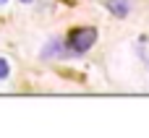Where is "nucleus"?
I'll return each instance as SVG.
<instances>
[{"mask_svg": "<svg viewBox=\"0 0 149 138\" xmlns=\"http://www.w3.org/2000/svg\"><path fill=\"white\" fill-rule=\"evenodd\" d=\"M94 42H97V29H94V26H79V29H73V31L68 34L65 47H68V52H73V55H84Z\"/></svg>", "mask_w": 149, "mask_h": 138, "instance_id": "1", "label": "nucleus"}, {"mask_svg": "<svg viewBox=\"0 0 149 138\" xmlns=\"http://www.w3.org/2000/svg\"><path fill=\"white\" fill-rule=\"evenodd\" d=\"M107 10L115 18H126L128 10H131V5H128V0H107Z\"/></svg>", "mask_w": 149, "mask_h": 138, "instance_id": "2", "label": "nucleus"}, {"mask_svg": "<svg viewBox=\"0 0 149 138\" xmlns=\"http://www.w3.org/2000/svg\"><path fill=\"white\" fill-rule=\"evenodd\" d=\"M8 70H10V68H8V60H3V57H0V81L8 76Z\"/></svg>", "mask_w": 149, "mask_h": 138, "instance_id": "3", "label": "nucleus"}, {"mask_svg": "<svg viewBox=\"0 0 149 138\" xmlns=\"http://www.w3.org/2000/svg\"><path fill=\"white\" fill-rule=\"evenodd\" d=\"M3 3H8V0H0V5H3Z\"/></svg>", "mask_w": 149, "mask_h": 138, "instance_id": "4", "label": "nucleus"}, {"mask_svg": "<svg viewBox=\"0 0 149 138\" xmlns=\"http://www.w3.org/2000/svg\"><path fill=\"white\" fill-rule=\"evenodd\" d=\"M21 3H31V0H21Z\"/></svg>", "mask_w": 149, "mask_h": 138, "instance_id": "5", "label": "nucleus"}]
</instances>
